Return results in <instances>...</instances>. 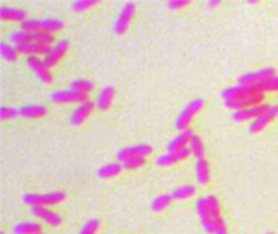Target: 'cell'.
Listing matches in <instances>:
<instances>
[{
  "label": "cell",
  "instance_id": "1",
  "mask_svg": "<svg viewBox=\"0 0 278 234\" xmlns=\"http://www.w3.org/2000/svg\"><path fill=\"white\" fill-rule=\"evenodd\" d=\"M219 94H221V98L225 99L226 107L233 109V111H241V109H246V107L263 104L265 90H263V88L244 86L238 83L236 86L225 88Z\"/></svg>",
  "mask_w": 278,
  "mask_h": 234
},
{
  "label": "cell",
  "instance_id": "2",
  "mask_svg": "<svg viewBox=\"0 0 278 234\" xmlns=\"http://www.w3.org/2000/svg\"><path fill=\"white\" fill-rule=\"evenodd\" d=\"M197 213L200 216V223L208 234H226V223L221 216V207L216 197L203 195L195 202Z\"/></svg>",
  "mask_w": 278,
  "mask_h": 234
},
{
  "label": "cell",
  "instance_id": "3",
  "mask_svg": "<svg viewBox=\"0 0 278 234\" xmlns=\"http://www.w3.org/2000/svg\"><path fill=\"white\" fill-rule=\"evenodd\" d=\"M65 200V192L62 190H54V192L46 194H25L23 202H26L31 207H50Z\"/></svg>",
  "mask_w": 278,
  "mask_h": 234
},
{
  "label": "cell",
  "instance_id": "4",
  "mask_svg": "<svg viewBox=\"0 0 278 234\" xmlns=\"http://www.w3.org/2000/svg\"><path fill=\"white\" fill-rule=\"evenodd\" d=\"M276 75L275 69L267 67L257 72H251V73H244V75L239 77V85L244 86H255V88H265V85Z\"/></svg>",
  "mask_w": 278,
  "mask_h": 234
},
{
  "label": "cell",
  "instance_id": "5",
  "mask_svg": "<svg viewBox=\"0 0 278 234\" xmlns=\"http://www.w3.org/2000/svg\"><path fill=\"white\" fill-rule=\"evenodd\" d=\"M203 102H205V101H203L202 98H197V99H194V101H190L189 104H187L184 109H182V112H181L178 117H176V122H174L176 129L181 130V132L187 130L189 126H190V122L194 121L195 114L202 109Z\"/></svg>",
  "mask_w": 278,
  "mask_h": 234
},
{
  "label": "cell",
  "instance_id": "6",
  "mask_svg": "<svg viewBox=\"0 0 278 234\" xmlns=\"http://www.w3.org/2000/svg\"><path fill=\"white\" fill-rule=\"evenodd\" d=\"M135 9H137V5L134 2H127V4L122 5V10L119 13V17L116 18L114 25H113V33L114 34L121 36L124 33H127V29L130 26V21L135 15Z\"/></svg>",
  "mask_w": 278,
  "mask_h": 234
},
{
  "label": "cell",
  "instance_id": "7",
  "mask_svg": "<svg viewBox=\"0 0 278 234\" xmlns=\"http://www.w3.org/2000/svg\"><path fill=\"white\" fill-rule=\"evenodd\" d=\"M275 117H278V104H270L268 102L265 111L249 124V134H259V132L265 129Z\"/></svg>",
  "mask_w": 278,
  "mask_h": 234
},
{
  "label": "cell",
  "instance_id": "8",
  "mask_svg": "<svg viewBox=\"0 0 278 234\" xmlns=\"http://www.w3.org/2000/svg\"><path fill=\"white\" fill-rule=\"evenodd\" d=\"M26 65L33 70L34 75L39 78V82L46 83V85L52 83V73H50V70L46 67L44 58H41L39 55H29L26 58Z\"/></svg>",
  "mask_w": 278,
  "mask_h": 234
},
{
  "label": "cell",
  "instance_id": "9",
  "mask_svg": "<svg viewBox=\"0 0 278 234\" xmlns=\"http://www.w3.org/2000/svg\"><path fill=\"white\" fill-rule=\"evenodd\" d=\"M153 153V146H150L148 143H140L135 146H127V148H122L119 153H117V159L119 163H124V161L132 159V158H145Z\"/></svg>",
  "mask_w": 278,
  "mask_h": 234
},
{
  "label": "cell",
  "instance_id": "10",
  "mask_svg": "<svg viewBox=\"0 0 278 234\" xmlns=\"http://www.w3.org/2000/svg\"><path fill=\"white\" fill-rule=\"evenodd\" d=\"M67 49H69V42L65 39L59 41L55 46H52L50 52L44 55V64H46V67L50 69V67H54V65H57L64 58L65 52H67Z\"/></svg>",
  "mask_w": 278,
  "mask_h": 234
},
{
  "label": "cell",
  "instance_id": "11",
  "mask_svg": "<svg viewBox=\"0 0 278 234\" xmlns=\"http://www.w3.org/2000/svg\"><path fill=\"white\" fill-rule=\"evenodd\" d=\"M94 107H96V101H91V99L83 102V104H80L75 111H73V114L70 115V124L72 126H82L88 117L91 115Z\"/></svg>",
  "mask_w": 278,
  "mask_h": 234
},
{
  "label": "cell",
  "instance_id": "12",
  "mask_svg": "<svg viewBox=\"0 0 278 234\" xmlns=\"http://www.w3.org/2000/svg\"><path fill=\"white\" fill-rule=\"evenodd\" d=\"M268 102H263L260 106H252V107H246L241 109V111H234L233 112V121L234 122H247V121H254L255 117H259L263 111L267 109Z\"/></svg>",
  "mask_w": 278,
  "mask_h": 234
},
{
  "label": "cell",
  "instance_id": "13",
  "mask_svg": "<svg viewBox=\"0 0 278 234\" xmlns=\"http://www.w3.org/2000/svg\"><path fill=\"white\" fill-rule=\"evenodd\" d=\"M31 213L33 216H36L41 221L47 223L50 226H59L62 223V216L57 213V211H52L46 207H31Z\"/></svg>",
  "mask_w": 278,
  "mask_h": 234
},
{
  "label": "cell",
  "instance_id": "14",
  "mask_svg": "<svg viewBox=\"0 0 278 234\" xmlns=\"http://www.w3.org/2000/svg\"><path fill=\"white\" fill-rule=\"evenodd\" d=\"M192 137H194V134L190 129H187L184 132H179L173 140L166 143V151H176V150H181V148H187L190 140H192Z\"/></svg>",
  "mask_w": 278,
  "mask_h": 234
},
{
  "label": "cell",
  "instance_id": "15",
  "mask_svg": "<svg viewBox=\"0 0 278 234\" xmlns=\"http://www.w3.org/2000/svg\"><path fill=\"white\" fill-rule=\"evenodd\" d=\"M114 94H116L114 86H106V88H102V90L98 93L96 107L101 109V111H106V109H109V107H111V104H113Z\"/></svg>",
  "mask_w": 278,
  "mask_h": 234
},
{
  "label": "cell",
  "instance_id": "16",
  "mask_svg": "<svg viewBox=\"0 0 278 234\" xmlns=\"http://www.w3.org/2000/svg\"><path fill=\"white\" fill-rule=\"evenodd\" d=\"M0 17L4 21H26V12L21 9H15V7H2L0 10Z\"/></svg>",
  "mask_w": 278,
  "mask_h": 234
},
{
  "label": "cell",
  "instance_id": "17",
  "mask_svg": "<svg viewBox=\"0 0 278 234\" xmlns=\"http://www.w3.org/2000/svg\"><path fill=\"white\" fill-rule=\"evenodd\" d=\"M195 178L200 184H208L210 181V164L208 161L202 158V159H197L195 161Z\"/></svg>",
  "mask_w": 278,
  "mask_h": 234
},
{
  "label": "cell",
  "instance_id": "18",
  "mask_svg": "<svg viewBox=\"0 0 278 234\" xmlns=\"http://www.w3.org/2000/svg\"><path fill=\"white\" fill-rule=\"evenodd\" d=\"M20 115L23 117H29V119H41L47 114V109L42 104H33V106H23L18 109Z\"/></svg>",
  "mask_w": 278,
  "mask_h": 234
},
{
  "label": "cell",
  "instance_id": "19",
  "mask_svg": "<svg viewBox=\"0 0 278 234\" xmlns=\"http://www.w3.org/2000/svg\"><path fill=\"white\" fill-rule=\"evenodd\" d=\"M121 171H122V163H109L99 167L98 176L101 179H111V178H116Z\"/></svg>",
  "mask_w": 278,
  "mask_h": 234
},
{
  "label": "cell",
  "instance_id": "20",
  "mask_svg": "<svg viewBox=\"0 0 278 234\" xmlns=\"http://www.w3.org/2000/svg\"><path fill=\"white\" fill-rule=\"evenodd\" d=\"M41 224L39 223H33V221H26V223H18L13 228L15 234H41Z\"/></svg>",
  "mask_w": 278,
  "mask_h": 234
},
{
  "label": "cell",
  "instance_id": "21",
  "mask_svg": "<svg viewBox=\"0 0 278 234\" xmlns=\"http://www.w3.org/2000/svg\"><path fill=\"white\" fill-rule=\"evenodd\" d=\"M189 150H190V155H194L197 159H202L205 156V145L199 135L192 137V140L189 143Z\"/></svg>",
  "mask_w": 278,
  "mask_h": 234
},
{
  "label": "cell",
  "instance_id": "22",
  "mask_svg": "<svg viewBox=\"0 0 278 234\" xmlns=\"http://www.w3.org/2000/svg\"><path fill=\"white\" fill-rule=\"evenodd\" d=\"M197 194V187L195 186H182L178 187L173 192V199L174 200H187L190 197H194Z\"/></svg>",
  "mask_w": 278,
  "mask_h": 234
},
{
  "label": "cell",
  "instance_id": "23",
  "mask_svg": "<svg viewBox=\"0 0 278 234\" xmlns=\"http://www.w3.org/2000/svg\"><path fill=\"white\" fill-rule=\"evenodd\" d=\"M173 194H163V195H158L156 199H153L151 202V210L153 211H163L164 208L170 207V203L173 202Z\"/></svg>",
  "mask_w": 278,
  "mask_h": 234
},
{
  "label": "cell",
  "instance_id": "24",
  "mask_svg": "<svg viewBox=\"0 0 278 234\" xmlns=\"http://www.w3.org/2000/svg\"><path fill=\"white\" fill-rule=\"evenodd\" d=\"M10 39H12V42L15 44V46H23V44H28V42L34 41L33 34H31V33L23 31V29H18V31H13V33L10 34Z\"/></svg>",
  "mask_w": 278,
  "mask_h": 234
},
{
  "label": "cell",
  "instance_id": "25",
  "mask_svg": "<svg viewBox=\"0 0 278 234\" xmlns=\"http://www.w3.org/2000/svg\"><path fill=\"white\" fill-rule=\"evenodd\" d=\"M0 52H2V57L5 58L7 62H15L18 57V49L17 46H13V44H7V42H2L0 44Z\"/></svg>",
  "mask_w": 278,
  "mask_h": 234
},
{
  "label": "cell",
  "instance_id": "26",
  "mask_svg": "<svg viewBox=\"0 0 278 234\" xmlns=\"http://www.w3.org/2000/svg\"><path fill=\"white\" fill-rule=\"evenodd\" d=\"M49 98L52 102H57V104H65V102H72V91L69 88L65 90H57L49 94Z\"/></svg>",
  "mask_w": 278,
  "mask_h": 234
},
{
  "label": "cell",
  "instance_id": "27",
  "mask_svg": "<svg viewBox=\"0 0 278 234\" xmlns=\"http://www.w3.org/2000/svg\"><path fill=\"white\" fill-rule=\"evenodd\" d=\"M41 21H42V31H46L49 34H52L64 28V21L59 18H44Z\"/></svg>",
  "mask_w": 278,
  "mask_h": 234
},
{
  "label": "cell",
  "instance_id": "28",
  "mask_svg": "<svg viewBox=\"0 0 278 234\" xmlns=\"http://www.w3.org/2000/svg\"><path fill=\"white\" fill-rule=\"evenodd\" d=\"M69 88H72V90H77V91H82V93L91 94V91L94 90V85L91 82H88V80L78 78V80H73V82L69 85Z\"/></svg>",
  "mask_w": 278,
  "mask_h": 234
},
{
  "label": "cell",
  "instance_id": "29",
  "mask_svg": "<svg viewBox=\"0 0 278 234\" xmlns=\"http://www.w3.org/2000/svg\"><path fill=\"white\" fill-rule=\"evenodd\" d=\"M21 29L26 33H31V34L39 33V31H42V21L38 18H28L26 21L21 23Z\"/></svg>",
  "mask_w": 278,
  "mask_h": 234
},
{
  "label": "cell",
  "instance_id": "30",
  "mask_svg": "<svg viewBox=\"0 0 278 234\" xmlns=\"http://www.w3.org/2000/svg\"><path fill=\"white\" fill-rule=\"evenodd\" d=\"M93 5H96V0H75V2H72L70 9L77 13H82L88 9H91Z\"/></svg>",
  "mask_w": 278,
  "mask_h": 234
},
{
  "label": "cell",
  "instance_id": "31",
  "mask_svg": "<svg viewBox=\"0 0 278 234\" xmlns=\"http://www.w3.org/2000/svg\"><path fill=\"white\" fill-rule=\"evenodd\" d=\"M101 228V221L98 218H91L85 223V226L80 231V234H96L98 229Z\"/></svg>",
  "mask_w": 278,
  "mask_h": 234
},
{
  "label": "cell",
  "instance_id": "32",
  "mask_svg": "<svg viewBox=\"0 0 278 234\" xmlns=\"http://www.w3.org/2000/svg\"><path fill=\"white\" fill-rule=\"evenodd\" d=\"M156 163H158L159 166H171V164H176V163H178V159H176V156H174L173 151H166V153H163V155H159V156L156 158Z\"/></svg>",
  "mask_w": 278,
  "mask_h": 234
},
{
  "label": "cell",
  "instance_id": "33",
  "mask_svg": "<svg viewBox=\"0 0 278 234\" xmlns=\"http://www.w3.org/2000/svg\"><path fill=\"white\" fill-rule=\"evenodd\" d=\"M143 164H145V158H132L124 161L122 167L124 169H138V167H142Z\"/></svg>",
  "mask_w": 278,
  "mask_h": 234
},
{
  "label": "cell",
  "instance_id": "34",
  "mask_svg": "<svg viewBox=\"0 0 278 234\" xmlns=\"http://www.w3.org/2000/svg\"><path fill=\"white\" fill-rule=\"evenodd\" d=\"M20 115L18 109L17 107H2V119L4 121H9V119H13V117Z\"/></svg>",
  "mask_w": 278,
  "mask_h": 234
},
{
  "label": "cell",
  "instance_id": "35",
  "mask_svg": "<svg viewBox=\"0 0 278 234\" xmlns=\"http://www.w3.org/2000/svg\"><path fill=\"white\" fill-rule=\"evenodd\" d=\"M187 5H189L187 0H184V2H182V0H178V2H174V0H171V2H168V4H166L168 9H174V10H178V9H184V7H187Z\"/></svg>",
  "mask_w": 278,
  "mask_h": 234
},
{
  "label": "cell",
  "instance_id": "36",
  "mask_svg": "<svg viewBox=\"0 0 278 234\" xmlns=\"http://www.w3.org/2000/svg\"><path fill=\"white\" fill-rule=\"evenodd\" d=\"M263 90H265V93L267 91H278V75H275L272 80H270V82L265 85V88H263Z\"/></svg>",
  "mask_w": 278,
  "mask_h": 234
},
{
  "label": "cell",
  "instance_id": "37",
  "mask_svg": "<svg viewBox=\"0 0 278 234\" xmlns=\"http://www.w3.org/2000/svg\"><path fill=\"white\" fill-rule=\"evenodd\" d=\"M205 5H207V7H218L219 2H205Z\"/></svg>",
  "mask_w": 278,
  "mask_h": 234
},
{
  "label": "cell",
  "instance_id": "38",
  "mask_svg": "<svg viewBox=\"0 0 278 234\" xmlns=\"http://www.w3.org/2000/svg\"><path fill=\"white\" fill-rule=\"evenodd\" d=\"M265 234H273V232H265Z\"/></svg>",
  "mask_w": 278,
  "mask_h": 234
},
{
  "label": "cell",
  "instance_id": "39",
  "mask_svg": "<svg viewBox=\"0 0 278 234\" xmlns=\"http://www.w3.org/2000/svg\"><path fill=\"white\" fill-rule=\"evenodd\" d=\"M41 234H42V232H41Z\"/></svg>",
  "mask_w": 278,
  "mask_h": 234
}]
</instances>
